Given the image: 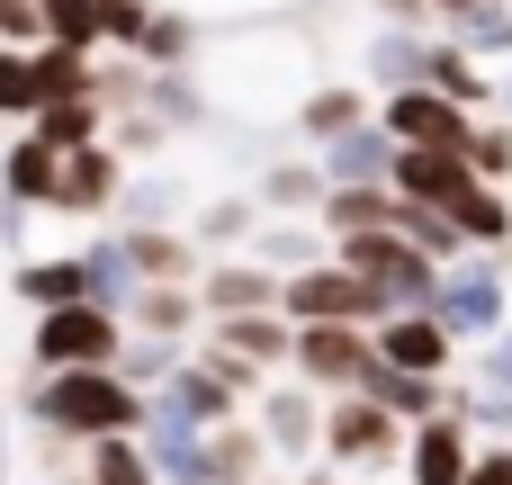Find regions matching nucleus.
I'll use <instances>...</instances> for the list:
<instances>
[{"label": "nucleus", "instance_id": "obj_1", "mask_svg": "<svg viewBox=\"0 0 512 485\" xmlns=\"http://www.w3.org/2000/svg\"><path fill=\"white\" fill-rule=\"evenodd\" d=\"M189 72H198L216 126H234V135H288L297 126V99L324 81V27H306V18H234V27H207L198 54H189Z\"/></svg>", "mask_w": 512, "mask_h": 485}, {"label": "nucleus", "instance_id": "obj_2", "mask_svg": "<svg viewBox=\"0 0 512 485\" xmlns=\"http://www.w3.org/2000/svg\"><path fill=\"white\" fill-rule=\"evenodd\" d=\"M27 423H36L54 450H90V441L144 423V387H126L117 369H45L36 396H27Z\"/></svg>", "mask_w": 512, "mask_h": 485}, {"label": "nucleus", "instance_id": "obj_3", "mask_svg": "<svg viewBox=\"0 0 512 485\" xmlns=\"http://www.w3.org/2000/svg\"><path fill=\"white\" fill-rule=\"evenodd\" d=\"M432 315H441V333L450 342H486V333H504L512 324V279L495 252H459V261H441V279H432Z\"/></svg>", "mask_w": 512, "mask_h": 485}, {"label": "nucleus", "instance_id": "obj_4", "mask_svg": "<svg viewBox=\"0 0 512 485\" xmlns=\"http://www.w3.org/2000/svg\"><path fill=\"white\" fill-rule=\"evenodd\" d=\"M315 450H324L333 468H351V477H378V468H396V459H405V423H396L387 405H369L360 387H342V396L324 405Z\"/></svg>", "mask_w": 512, "mask_h": 485}, {"label": "nucleus", "instance_id": "obj_5", "mask_svg": "<svg viewBox=\"0 0 512 485\" xmlns=\"http://www.w3.org/2000/svg\"><path fill=\"white\" fill-rule=\"evenodd\" d=\"M333 261H342V270H360V279L378 288V306H387V315L432 306V279H441V261H423V252H414L405 234H387V225H378V234H342V243H333Z\"/></svg>", "mask_w": 512, "mask_h": 485}, {"label": "nucleus", "instance_id": "obj_6", "mask_svg": "<svg viewBox=\"0 0 512 485\" xmlns=\"http://www.w3.org/2000/svg\"><path fill=\"white\" fill-rule=\"evenodd\" d=\"M279 315H288V324H378L387 306H378V288H369L360 270H342V261L324 252V261H306V270L279 279Z\"/></svg>", "mask_w": 512, "mask_h": 485}, {"label": "nucleus", "instance_id": "obj_7", "mask_svg": "<svg viewBox=\"0 0 512 485\" xmlns=\"http://www.w3.org/2000/svg\"><path fill=\"white\" fill-rule=\"evenodd\" d=\"M117 342L126 324L108 306H36V333H27L36 369H117Z\"/></svg>", "mask_w": 512, "mask_h": 485}, {"label": "nucleus", "instance_id": "obj_8", "mask_svg": "<svg viewBox=\"0 0 512 485\" xmlns=\"http://www.w3.org/2000/svg\"><path fill=\"white\" fill-rule=\"evenodd\" d=\"M252 432L270 441V468H306V450H315V432H324V405H315V387L306 378H270L261 396H252Z\"/></svg>", "mask_w": 512, "mask_h": 485}, {"label": "nucleus", "instance_id": "obj_9", "mask_svg": "<svg viewBox=\"0 0 512 485\" xmlns=\"http://www.w3.org/2000/svg\"><path fill=\"white\" fill-rule=\"evenodd\" d=\"M135 441H144V459H153V477H162V485H216L207 432H198L189 414H171L162 396H144V423H135Z\"/></svg>", "mask_w": 512, "mask_h": 485}, {"label": "nucleus", "instance_id": "obj_10", "mask_svg": "<svg viewBox=\"0 0 512 485\" xmlns=\"http://www.w3.org/2000/svg\"><path fill=\"white\" fill-rule=\"evenodd\" d=\"M360 369H369V324H297V342H288V378H306V387H360Z\"/></svg>", "mask_w": 512, "mask_h": 485}, {"label": "nucleus", "instance_id": "obj_11", "mask_svg": "<svg viewBox=\"0 0 512 485\" xmlns=\"http://www.w3.org/2000/svg\"><path fill=\"white\" fill-rule=\"evenodd\" d=\"M378 126H387L396 144H450V153H468L477 108H459V99H441V90H387V99H378Z\"/></svg>", "mask_w": 512, "mask_h": 485}, {"label": "nucleus", "instance_id": "obj_12", "mask_svg": "<svg viewBox=\"0 0 512 485\" xmlns=\"http://www.w3.org/2000/svg\"><path fill=\"white\" fill-rule=\"evenodd\" d=\"M117 189H126V153H117L108 135H90V144H72L63 171H54V216H108Z\"/></svg>", "mask_w": 512, "mask_h": 485}, {"label": "nucleus", "instance_id": "obj_13", "mask_svg": "<svg viewBox=\"0 0 512 485\" xmlns=\"http://www.w3.org/2000/svg\"><path fill=\"white\" fill-rule=\"evenodd\" d=\"M369 351H378L387 369H414V378H450V360H459V342L441 333V315H432V306L378 315V324H369Z\"/></svg>", "mask_w": 512, "mask_h": 485}, {"label": "nucleus", "instance_id": "obj_14", "mask_svg": "<svg viewBox=\"0 0 512 485\" xmlns=\"http://www.w3.org/2000/svg\"><path fill=\"white\" fill-rule=\"evenodd\" d=\"M387 162H396V135L378 126V108H369L360 126H342V135H324V144H315L324 189H387Z\"/></svg>", "mask_w": 512, "mask_h": 485}, {"label": "nucleus", "instance_id": "obj_15", "mask_svg": "<svg viewBox=\"0 0 512 485\" xmlns=\"http://www.w3.org/2000/svg\"><path fill=\"white\" fill-rule=\"evenodd\" d=\"M387 189L414 198V207H459V198L477 189V171H468V153H450V144H396Z\"/></svg>", "mask_w": 512, "mask_h": 485}, {"label": "nucleus", "instance_id": "obj_16", "mask_svg": "<svg viewBox=\"0 0 512 485\" xmlns=\"http://www.w3.org/2000/svg\"><path fill=\"white\" fill-rule=\"evenodd\" d=\"M468 459H477V432L441 405V414H423V423L405 432V459H396V468H405V485H459Z\"/></svg>", "mask_w": 512, "mask_h": 485}, {"label": "nucleus", "instance_id": "obj_17", "mask_svg": "<svg viewBox=\"0 0 512 485\" xmlns=\"http://www.w3.org/2000/svg\"><path fill=\"white\" fill-rule=\"evenodd\" d=\"M423 45H432V27H405V18H378L369 36H360V90H423Z\"/></svg>", "mask_w": 512, "mask_h": 485}, {"label": "nucleus", "instance_id": "obj_18", "mask_svg": "<svg viewBox=\"0 0 512 485\" xmlns=\"http://www.w3.org/2000/svg\"><path fill=\"white\" fill-rule=\"evenodd\" d=\"M279 306V270H261L252 252H216L207 270H198V315L216 324V315H270Z\"/></svg>", "mask_w": 512, "mask_h": 485}, {"label": "nucleus", "instance_id": "obj_19", "mask_svg": "<svg viewBox=\"0 0 512 485\" xmlns=\"http://www.w3.org/2000/svg\"><path fill=\"white\" fill-rule=\"evenodd\" d=\"M288 342H297V324L270 306V315H216L207 324V351H225V360H243V369H261V378H279L288 369Z\"/></svg>", "mask_w": 512, "mask_h": 485}, {"label": "nucleus", "instance_id": "obj_20", "mask_svg": "<svg viewBox=\"0 0 512 485\" xmlns=\"http://www.w3.org/2000/svg\"><path fill=\"white\" fill-rule=\"evenodd\" d=\"M72 261H81V297H90V306H108V315L126 324V306H135V288H144V270H135L126 234H90Z\"/></svg>", "mask_w": 512, "mask_h": 485}, {"label": "nucleus", "instance_id": "obj_21", "mask_svg": "<svg viewBox=\"0 0 512 485\" xmlns=\"http://www.w3.org/2000/svg\"><path fill=\"white\" fill-rule=\"evenodd\" d=\"M54 171H63V153L27 126V135H9V153H0V198H9V207H54Z\"/></svg>", "mask_w": 512, "mask_h": 485}, {"label": "nucleus", "instance_id": "obj_22", "mask_svg": "<svg viewBox=\"0 0 512 485\" xmlns=\"http://www.w3.org/2000/svg\"><path fill=\"white\" fill-rule=\"evenodd\" d=\"M243 252H252L261 270H279V279H288V270H306V261H324V252H333V234H324L315 216H261Z\"/></svg>", "mask_w": 512, "mask_h": 485}, {"label": "nucleus", "instance_id": "obj_23", "mask_svg": "<svg viewBox=\"0 0 512 485\" xmlns=\"http://www.w3.org/2000/svg\"><path fill=\"white\" fill-rule=\"evenodd\" d=\"M207 315H198V279H144L135 288V306H126V333H171V342H189Z\"/></svg>", "mask_w": 512, "mask_h": 485}, {"label": "nucleus", "instance_id": "obj_24", "mask_svg": "<svg viewBox=\"0 0 512 485\" xmlns=\"http://www.w3.org/2000/svg\"><path fill=\"white\" fill-rule=\"evenodd\" d=\"M423 90H441V99H459V108H495V81H486V63L477 54H459L441 27H432V45H423Z\"/></svg>", "mask_w": 512, "mask_h": 485}, {"label": "nucleus", "instance_id": "obj_25", "mask_svg": "<svg viewBox=\"0 0 512 485\" xmlns=\"http://www.w3.org/2000/svg\"><path fill=\"white\" fill-rule=\"evenodd\" d=\"M441 387H450V378H414V369H387L378 351H369V369H360V396H369V405H387L405 432H414L423 414H441Z\"/></svg>", "mask_w": 512, "mask_h": 485}, {"label": "nucleus", "instance_id": "obj_26", "mask_svg": "<svg viewBox=\"0 0 512 485\" xmlns=\"http://www.w3.org/2000/svg\"><path fill=\"white\" fill-rule=\"evenodd\" d=\"M252 207H261V216H315V207H324V171L297 162V153H279V162H261Z\"/></svg>", "mask_w": 512, "mask_h": 485}, {"label": "nucleus", "instance_id": "obj_27", "mask_svg": "<svg viewBox=\"0 0 512 485\" xmlns=\"http://www.w3.org/2000/svg\"><path fill=\"white\" fill-rule=\"evenodd\" d=\"M441 36L477 63H512V0H468L459 18H441Z\"/></svg>", "mask_w": 512, "mask_h": 485}, {"label": "nucleus", "instance_id": "obj_28", "mask_svg": "<svg viewBox=\"0 0 512 485\" xmlns=\"http://www.w3.org/2000/svg\"><path fill=\"white\" fill-rule=\"evenodd\" d=\"M360 117H369V90H360V81H333V72L297 99V135H306V144L342 135V126H360Z\"/></svg>", "mask_w": 512, "mask_h": 485}, {"label": "nucleus", "instance_id": "obj_29", "mask_svg": "<svg viewBox=\"0 0 512 485\" xmlns=\"http://www.w3.org/2000/svg\"><path fill=\"white\" fill-rule=\"evenodd\" d=\"M198 36H207V27H198L189 9H171V0H153V18H144V36H135V63H144V72H171V63H189V54H198Z\"/></svg>", "mask_w": 512, "mask_h": 485}, {"label": "nucleus", "instance_id": "obj_30", "mask_svg": "<svg viewBox=\"0 0 512 485\" xmlns=\"http://www.w3.org/2000/svg\"><path fill=\"white\" fill-rule=\"evenodd\" d=\"M117 216L126 225H171V216H189V189H180V171H126V189H117Z\"/></svg>", "mask_w": 512, "mask_h": 485}, {"label": "nucleus", "instance_id": "obj_31", "mask_svg": "<svg viewBox=\"0 0 512 485\" xmlns=\"http://www.w3.org/2000/svg\"><path fill=\"white\" fill-rule=\"evenodd\" d=\"M252 225H261V207H252V198H198V207H189V243H198L207 261H216V252H243V243H252Z\"/></svg>", "mask_w": 512, "mask_h": 485}, {"label": "nucleus", "instance_id": "obj_32", "mask_svg": "<svg viewBox=\"0 0 512 485\" xmlns=\"http://www.w3.org/2000/svg\"><path fill=\"white\" fill-rule=\"evenodd\" d=\"M450 225H459L468 252H504V243H512V198L495 189V180H477V189L450 207Z\"/></svg>", "mask_w": 512, "mask_h": 485}, {"label": "nucleus", "instance_id": "obj_33", "mask_svg": "<svg viewBox=\"0 0 512 485\" xmlns=\"http://www.w3.org/2000/svg\"><path fill=\"white\" fill-rule=\"evenodd\" d=\"M207 459H216V485H252V477H270V441H261L243 414L207 432Z\"/></svg>", "mask_w": 512, "mask_h": 485}, {"label": "nucleus", "instance_id": "obj_34", "mask_svg": "<svg viewBox=\"0 0 512 485\" xmlns=\"http://www.w3.org/2000/svg\"><path fill=\"white\" fill-rule=\"evenodd\" d=\"M396 216V189H324V207H315V225L342 243V234H378Z\"/></svg>", "mask_w": 512, "mask_h": 485}, {"label": "nucleus", "instance_id": "obj_35", "mask_svg": "<svg viewBox=\"0 0 512 485\" xmlns=\"http://www.w3.org/2000/svg\"><path fill=\"white\" fill-rule=\"evenodd\" d=\"M126 252L144 279H198V243L171 234V225H126Z\"/></svg>", "mask_w": 512, "mask_h": 485}, {"label": "nucleus", "instance_id": "obj_36", "mask_svg": "<svg viewBox=\"0 0 512 485\" xmlns=\"http://www.w3.org/2000/svg\"><path fill=\"white\" fill-rule=\"evenodd\" d=\"M81 477H90V485H162L135 432H108V441H90V450H81Z\"/></svg>", "mask_w": 512, "mask_h": 485}, {"label": "nucleus", "instance_id": "obj_37", "mask_svg": "<svg viewBox=\"0 0 512 485\" xmlns=\"http://www.w3.org/2000/svg\"><path fill=\"white\" fill-rule=\"evenodd\" d=\"M54 153H72V144H90V135H108V99H45L36 117H27Z\"/></svg>", "mask_w": 512, "mask_h": 485}, {"label": "nucleus", "instance_id": "obj_38", "mask_svg": "<svg viewBox=\"0 0 512 485\" xmlns=\"http://www.w3.org/2000/svg\"><path fill=\"white\" fill-rule=\"evenodd\" d=\"M387 234H405L423 261H459V252H468V243H459V225H450V207H414V198H396Z\"/></svg>", "mask_w": 512, "mask_h": 485}, {"label": "nucleus", "instance_id": "obj_39", "mask_svg": "<svg viewBox=\"0 0 512 485\" xmlns=\"http://www.w3.org/2000/svg\"><path fill=\"white\" fill-rule=\"evenodd\" d=\"M180 360H189V342H171V333H126V342H117V378L144 387V396H153Z\"/></svg>", "mask_w": 512, "mask_h": 485}, {"label": "nucleus", "instance_id": "obj_40", "mask_svg": "<svg viewBox=\"0 0 512 485\" xmlns=\"http://www.w3.org/2000/svg\"><path fill=\"white\" fill-rule=\"evenodd\" d=\"M9 288H18V306H90V297H81V261H72V252H63V261H18V279H9Z\"/></svg>", "mask_w": 512, "mask_h": 485}, {"label": "nucleus", "instance_id": "obj_41", "mask_svg": "<svg viewBox=\"0 0 512 485\" xmlns=\"http://www.w3.org/2000/svg\"><path fill=\"white\" fill-rule=\"evenodd\" d=\"M171 9H189L198 27H234V18H315L324 0H171Z\"/></svg>", "mask_w": 512, "mask_h": 485}, {"label": "nucleus", "instance_id": "obj_42", "mask_svg": "<svg viewBox=\"0 0 512 485\" xmlns=\"http://www.w3.org/2000/svg\"><path fill=\"white\" fill-rule=\"evenodd\" d=\"M45 9V36L72 45V54H99V0H36Z\"/></svg>", "mask_w": 512, "mask_h": 485}, {"label": "nucleus", "instance_id": "obj_43", "mask_svg": "<svg viewBox=\"0 0 512 485\" xmlns=\"http://www.w3.org/2000/svg\"><path fill=\"white\" fill-rule=\"evenodd\" d=\"M468 171L477 180H512V117H477V135H468Z\"/></svg>", "mask_w": 512, "mask_h": 485}, {"label": "nucleus", "instance_id": "obj_44", "mask_svg": "<svg viewBox=\"0 0 512 485\" xmlns=\"http://www.w3.org/2000/svg\"><path fill=\"white\" fill-rule=\"evenodd\" d=\"M0 117H36V45H0Z\"/></svg>", "mask_w": 512, "mask_h": 485}, {"label": "nucleus", "instance_id": "obj_45", "mask_svg": "<svg viewBox=\"0 0 512 485\" xmlns=\"http://www.w3.org/2000/svg\"><path fill=\"white\" fill-rule=\"evenodd\" d=\"M468 387H477V396H495V405H512V324L477 342V378H468Z\"/></svg>", "mask_w": 512, "mask_h": 485}, {"label": "nucleus", "instance_id": "obj_46", "mask_svg": "<svg viewBox=\"0 0 512 485\" xmlns=\"http://www.w3.org/2000/svg\"><path fill=\"white\" fill-rule=\"evenodd\" d=\"M144 18H153V0H99V45H126V54H135Z\"/></svg>", "mask_w": 512, "mask_h": 485}, {"label": "nucleus", "instance_id": "obj_47", "mask_svg": "<svg viewBox=\"0 0 512 485\" xmlns=\"http://www.w3.org/2000/svg\"><path fill=\"white\" fill-rule=\"evenodd\" d=\"M0 45H45V9L36 0H0Z\"/></svg>", "mask_w": 512, "mask_h": 485}, {"label": "nucleus", "instance_id": "obj_48", "mask_svg": "<svg viewBox=\"0 0 512 485\" xmlns=\"http://www.w3.org/2000/svg\"><path fill=\"white\" fill-rule=\"evenodd\" d=\"M459 485H512V450L504 441H477V459H468V477Z\"/></svg>", "mask_w": 512, "mask_h": 485}, {"label": "nucleus", "instance_id": "obj_49", "mask_svg": "<svg viewBox=\"0 0 512 485\" xmlns=\"http://www.w3.org/2000/svg\"><path fill=\"white\" fill-rule=\"evenodd\" d=\"M369 18H405V27H432V0H369Z\"/></svg>", "mask_w": 512, "mask_h": 485}, {"label": "nucleus", "instance_id": "obj_50", "mask_svg": "<svg viewBox=\"0 0 512 485\" xmlns=\"http://www.w3.org/2000/svg\"><path fill=\"white\" fill-rule=\"evenodd\" d=\"M297 485H351V468H333V459L315 468V459H306V468H297Z\"/></svg>", "mask_w": 512, "mask_h": 485}, {"label": "nucleus", "instance_id": "obj_51", "mask_svg": "<svg viewBox=\"0 0 512 485\" xmlns=\"http://www.w3.org/2000/svg\"><path fill=\"white\" fill-rule=\"evenodd\" d=\"M495 108H504V117H512V72H504V81H495Z\"/></svg>", "mask_w": 512, "mask_h": 485}, {"label": "nucleus", "instance_id": "obj_52", "mask_svg": "<svg viewBox=\"0 0 512 485\" xmlns=\"http://www.w3.org/2000/svg\"><path fill=\"white\" fill-rule=\"evenodd\" d=\"M459 9H468V0H432V18H459Z\"/></svg>", "mask_w": 512, "mask_h": 485}, {"label": "nucleus", "instance_id": "obj_53", "mask_svg": "<svg viewBox=\"0 0 512 485\" xmlns=\"http://www.w3.org/2000/svg\"><path fill=\"white\" fill-rule=\"evenodd\" d=\"M0 485H9V423H0Z\"/></svg>", "mask_w": 512, "mask_h": 485}, {"label": "nucleus", "instance_id": "obj_54", "mask_svg": "<svg viewBox=\"0 0 512 485\" xmlns=\"http://www.w3.org/2000/svg\"><path fill=\"white\" fill-rule=\"evenodd\" d=\"M252 485H297V477H288V468H270V477H252Z\"/></svg>", "mask_w": 512, "mask_h": 485}, {"label": "nucleus", "instance_id": "obj_55", "mask_svg": "<svg viewBox=\"0 0 512 485\" xmlns=\"http://www.w3.org/2000/svg\"><path fill=\"white\" fill-rule=\"evenodd\" d=\"M63 485H90V477H63Z\"/></svg>", "mask_w": 512, "mask_h": 485}]
</instances>
